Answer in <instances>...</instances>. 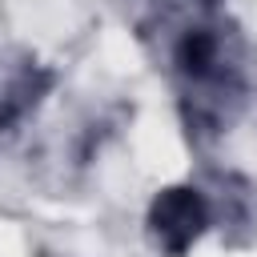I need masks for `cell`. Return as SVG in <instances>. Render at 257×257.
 <instances>
[{
  "mask_svg": "<svg viewBox=\"0 0 257 257\" xmlns=\"http://www.w3.org/2000/svg\"><path fill=\"white\" fill-rule=\"evenodd\" d=\"M153 225L169 241V249H185L197 237V229H201V201L193 193H185V189H173V193H165L157 201Z\"/></svg>",
  "mask_w": 257,
  "mask_h": 257,
  "instance_id": "1",
  "label": "cell"
},
{
  "mask_svg": "<svg viewBox=\"0 0 257 257\" xmlns=\"http://www.w3.org/2000/svg\"><path fill=\"white\" fill-rule=\"evenodd\" d=\"M185 60H189V68H201V64L209 60V40H205V36L185 40Z\"/></svg>",
  "mask_w": 257,
  "mask_h": 257,
  "instance_id": "2",
  "label": "cell"
}]
</instances>
